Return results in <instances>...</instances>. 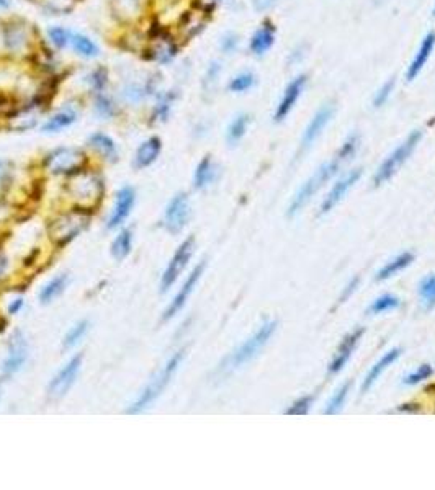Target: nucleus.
<instances>
[{"instance_id":"nucleus-35","label":"nucleus","mask_w":435,"mask_h":490,"mask_svg":"<svg viewBox=\"0 0 435 490\" xmlns=\"http://www.w3.org/2000/svg\"><path fill=\"white\" fill-rule=\"evenodd\" d=\"M95 109H97V115L105 118V120H110V118L115 116L116 105H115V101H113L112 96L105 95L103 92H100V94L97 95V100H95Z\"/></svg>"},{"instance_id":"nucleus-52","label":"nucleus","mask_w":435,"mask_h":490,"mask_svg":"<svg viewBox=\"0 0 435 490\" xmlns=\"http://www.w3.org/2000/svg\"><path fill=\"white\" fill-rule=\"evenodd\" d=\"M5 267H7L5 260H3L2 257H0V274H3V272H5Z\"/></svg>"},{"instance_id":"nucleus-22","label":"nucleus","mask_w":435,"mask_h":490,"mask_svg":"<svg viewBox=\"0 0 435 490\" xmlns=\"http://www.w3.org/2000/svg\"><path fill=\"white\" fill-rule=\"evenodd\" d=\"M399 354H401V348L390 350V352H388V353H384L383 357L380 358V360H378L377 363H375L373 366L370 368L369 374H366V378L363 379L362 391H363V392L369 391L370 387L373 386V384H375V381H377V379L380 378V376H382V374L384 373V371H386L388 368H390V366L393 365V363H395L396 360H398Z\"/></svg>"},{"instance_id":"nucleus-6","label":"nucleus","mask_w":435,"mask_h":490,"mask_svg":"<svg viewBox=\"0 0 435 490\" xmlns=\"http://www.w3.org/2000/svg\"><path fill=\"white\" fill-rule=\"evenodd\" d=\"M86 160V154L77 147H59L46 157L45 166L54 175H71L80 172Z\"/></svg>"},{"instance_id":"nucleus-38","label":"nucleus","mask_w":435,"mask_h":490,"mask_svg":"<svg viewBox=\"0 0 435 490\" xmlns=\"http://www.w3.org/2000/svg\"><path fill=\"white\" fill-rule=\"evenodd\" d=\"M398 306H399L398 298H395V296H391V294H384V296H380L378 299H375L369 311L371 312V314H383V312L395 309V307H398Z\"/></svg>"},{"instance_id":"nucleus-4","label":"nucleus","mask_w":435,"mask_h":490,"mask_svg":"<svg viewBox=\"0 0 435 490\" xmlns=\"http://www.w3.org/2000/svg\"><path fill=\"white\" fill-rule=\"evenodd\" d=\"M340 162L342 160L337 157L336 160H331V162H326L324 166H321L318 170L312 173V177H310V179L305 181V185H303V187L298 190L297 195H295L293 201H291L290 205L288 216H295V214L311 200L312 195H314L327 180H331L332 177L336 175L340 167Z\"/></svg>"},{"instance_id":"nucleus-15","label":"nucleus","mask_w":435,"mask_h":490,"mask_svg":"<svg viewBox=\"0 0 435 490\" xmlns=\"http://www.w3.org/2000/svg\"><path fill=\"white\" fill-rule=\"evenodd\" d=\"M43 113V101L36 100L28 103L27 107L16 109L10 116V128L15 131H27L35 128Z\"/></svg>"},{"instance_id":"nucleus-50","label":"nucleus","mask_w":435,"mask_h":490,"mask_svg":"<svg viewBox=\"0 0 435 490\" xmlns=\"http://www.w3.org/2000/svg\"><path fill=\"white\" fill-rule=\"evenodd\" d=\"M23 304H25V302H23L22 298H16L15 301L10 304V307H8V312H10V314H18L20 309H22V307H23Z\"/></svg>"},{"instance_id":"nucleus-34","label":"nucleus","mask_w":435,"mask_h":490,"mask_svg":"<svg viewBox=\"0 0 435 490\" xmlns=\"http://www.w3.org/2000/svg\"><path fill=\"white\" fill-rule=\"evenodd\" d=\"M349 391H350V383H345L344 386H340L336 394L331 397V400L327 402L324 413H326V415H336V413H339L340 409L344 407L345 399H347L349 396Z\"/></svg>"},{"instance_id":"nucleus-53","label":"nucleus","mask_w":435,"mask_h":490,"mask_svg":"<svg viewBox=\"0 0 435 490\" xmlns=\"http://www.w3.org/2000/svg\"><path fill=\"white\" fill-rule=\"evenodd\" d=\"M10 7V0H0V8H8Z\"/></svg>"},{"instance_id":"nucleus-18","label":"nucleus","mask_w":435,"mask_h":490,"mask_svg":"<svg viewBox=\"0 0 435 490\" xmlns=\"http://www.w3.org/2000/svg\"><path fill=\"white\" fill-rule=\"evenodd\" d=\"M363 335V328H357V331L350 332L347 337H345L344 341H342L339 350H337L336 354H334V360L331 361V365H329V371L331 373H339V371L344 368L345 365H347L349 358L352 357L353 350H356V346L358 344V340L362 339Z\"/></svg>"},{"instance_id":"nucleus-44","label":"nucleus","mask_w":435,"mask_h":490,"mask_svg":"<svg viewBox=\"0 0 435 490\" xmlns=\"http://www.w3.org/2000/svg\"><path fill=\"white\" fill-rule=\"evenodd\" d=\"M107 70L103 69V67H99V69H95L94 73L90 74V83L92 87H94L95 92H103L105 87H107Z\"/></svg>"},{"instance_id":"nucleus-47","label":"nucleus","mask_w":435,"mask_h":490,"mask_svg":"<svg viewBox=\"0 0 435 490\" xmlns=\"http://www.w3.org/2000/svg\"><path fill=\"white\" fill-rule=\"evenodd\" d=\"M12 177V167L7 160H0V195L5 192L8 183H10Z\"/></svg>"},{"instance_id":"nucleus-19","label":"nucleus","mask_w":435,"mask_h":490,"mask_svg":"<svg viewBox=\"0 0 435 490\" xmlns=\"http://www.w3.org/2000/svg\"><path fill=\"white\" fill-rule=\"evenodd\" d=\"M3 40H5L7 48L10 51H18L28 49L29 43H32V38H29L28 27L25 23H15L12 22L3 28Z\"/></svg>"},{"instance_id":"nucleus-14","label":"nucleus","mask_w":435,"mask_h":490,"mask_svg":"<svg viewBox=\"0 0 435 490\" xmlns=\"http://www.w3.org/2000/svg\"><path fill=\"white\" fill-rule=\"evenodd\" d=\"M134 200H136V193H134L133 187H123L116 193L115 208L108 219V229H116L126 221L134 206Z\"/></svg>"},{"instance_id":"nucleus-7","label":"nucleus","mask_w":435,"mask_h":490,"mask_svg":"<svg viewBox=\"0 0 435 490\" xmlns=\"http://www.w3.org/2000/svg\"><path fill=\"white\" fill-rule=\"evenodd\" d=\"M88 216L84 213H67L64 216L58 218L49 226V235L56 244H67L77 237V235L87 227Z\"/></svg>"},{"instance_id":"nucleus-13","label":"nucleus","mask_w":435,"mask_h":490,"mask_svg":"<svg viewBox=\"0 0 435 490\" xmlns=\"http://www.w3.org/2000/svg\"><path fill=\"white\" fill-rule=\"evenodd\" d=\"M360 177H362V168H357V170H350L349 173H345L340 180H337V183L334 185L331 192H329V195L324 198L323 206H321V213L323 214L329 213V211H331L334 206L342 200V198L347 195L349 190L360 180Z\"/></svg>"},{"instance_id":"nucleus-32","label":"nucleus","mask_w":435,"mask_h":490,"mask_svg":"<svg viewBox=\"0 0 435 490\" xmlns=\"http://www.w3.org/2000/svg\"><path fill=\"white\" fill-rule=\"evenodd\" d=\"M115 2L116 14L125 20H131L139 15L142 10V2L145 0H113Z\"/></svg>"},{"instance_id":"nucleus-8","label":"nucleus","mask_w":435,"mask_h":490,"mask_svg":"<svg viewBox=\"0 0 435 490\" xmlns=\"http://www.w3.org/2000/svg\"><path fill=\"white\" fill-rule=\"evenodd\" d=\"M193 248H195V239L188 237L187 240H184L179 248H177L174 257L172 260L169 261L166 272L162 274V280H160V291L166 293L174 286V283L179 280V276L184 272L185 267L188 265L190 259L193 255Z\"/></svg>"},{"instance_id":"nucleus-31","label":"nucleus","mask_w":435,"mask_h":490,"mask_svg":"<svg viewBox=\"0 0 435 490\" xmlns=\"http://www.w3.org/2000/svg\"><path fill=\"white\" fill-rule=\"evenodd\" d=\"M71 43H73L74 49L77 51L80 56L84 57H97L99 56V46H97L90 38L84 35H73L71 36Z\"/></svg>"},{"instance_id":"nucleus-42","label":"nucleus","mask_w":435,"mask_h":490,"mask_svg":"<svg viewBox=\"0 0 435 490\" xmlns=\"http://www.w3.org/2000/svg\"><path fill=\"white\" fill-rule=\"evenodd\" d=\"M432 376V366L430 365H422L417 368L414 373H411L409 376H406L404 378V384H417L421 381H424V379H427Z\"/></svg>"},{"instance_id":"nucleus-23","label":"nucleus","mask_w":435,"mask_h":490,"mask_svg":"<svg viewBox=\"0 0 435 490\" xmlns=\"http://www.w3.org/2000/svg\"><path fill=\"white\" fill-rule=\"evenodd\" d=\"M160 149H162V142H160V139L158 136L149 138L147 141H145L138 147L136 157H134V166L138 168L149 167L151 164H154L156 159L159 157Z\"/></svg>"},{"instance_id":"nucleus-54","label":"nucleus","mask_w":435,"mask_h":490,"mask_svg":"<svg viewBox=\"0 0 435 490\" xmlns=\"http://www.w3.org/2000/svg\"><path fill=\"white\" fill-rule=\"evenodd\" d=\"M434 15H435V8H434Z\"/></svg>"},{"instance_id":"nucleus-40","label":"nucleus","mask_w":435,"mask_h":490,"mask_svg":"<svg viewBox=\"0 0 435 490\" xmlns=\"http://www.w3.org/2000/svg\"><path fill=\"white\" fill-rule=\"evenodd\" d=\"M48 35H49V40H51V43L56 46L58 49L66 48V46L69 44V41H71L69 31H67V29H64V28H61V27L49 28Z\"/></svg>"},{"instance_id":"nucleus-1","label":"nucleus","mask_w":435,"mask_h":490,"mask_svg":"<svg viewBox=\"0 0 435 490\" xmlns=\"http://www.w3.org/2000/svg\"><path fill=\"white\" fill-rule=\"evenodd\" d=\"M184 357H185V350H179V352L172 354V358L166 363V366L159 371L158 376H154L153 381L147 384L146 389L139 394L138 399L134 400V404L131 405L126 412L139 413L146 411V409L149 407V405L153 404L164 391H166L169 383L172 381V378L175 376L177 370H179V366L182 365V361H184Z\"/></svg>"},{"instance_id":"nucleus-30","label":"nucleus","mask_w":435,"mask_h":490,"mask_svg":"<svg viewBox=\"0 0 435 490\" xmlns=\"http://www.w3.org/2000/svg\"><path fill=\"white\" fill-rule=\"evenodd\" d=\"M74 121H75V113L67 112V109L64 112V109H62V112H59V113H56V115H53L48 121L45 122L43 133H46V134L59 133L61 129H64V128H67V126L73 125Z\"/></svg>"},{"instance_id":"nucleus-46","label":"nucleus","mask_w":435,"mask_h":490,"mask_svg":"<svg viewBox=\"0 0 435 490\" xmlns=\"http://www.w3.org/2000/svg\"><path fill=\"white\" fill-rule=\"evenodd\" d=\"M357 146H358V138L357 136H350L347 141L344 142V146H342V149H340L339 155H337V157H339L340 160L350 159L353 155V152H356Z\"/></svg>"},{"instance_id":"nucleus-3","label":"nucleus","mask_w":435,"mask_h":490,"mask_svg":"<svg viewBox=\"0 0 435 490\" xmlns=\"http://www.w3.org/2000/svg\"><path fill=\"white\" fill-rule=\"evenodd\" d=\"M275 328H277V322H265L262 327H259V331H257L254 335L249 337L239 348H236L234 352L227 357V360L223 368L236 370V368H240L251 361L252 358H256L260 350L269 344L270 339H272Z\"/></svg>"},{"instance_id":"nucleus-24","label":"nucleus","mask_w":435,"mask_h":490,"mask_svg":"<svg viewBox=\"0 0 435 490\" xmlns=\"http://www.w3.org/2000/svg\"><path fill=\"white\" fill-rule=\"evenodd\" d=\"M273 40H275V29H273L272 25H264L260 29H257L256 35L252 36L251 40V49L252 53L257 54V56H262L270 49V46L273 44Z\"/></svg>"},{"instance_id":"nucleus-12","label":"nucleus","mask_w":435,"mask_h":490,"mask_svg":"<svg viewBox=\"0 0 435 490\" xmlns=\"http://www.w3.org/2000/svg\"><path fill=\"white\" fill-rule=\"evenodd\" d=\"M203 270H205V261H201V263H198L195 268H193V272L188 274V278L185 280L184 286L179 289V293L175 294V298L172 299V302L169 304V307L166 309V312H164L162 315V320H169L174 318L175 314H179V312L184 309V306L187 304L188 298L192 296L193 289H195L197 283L200 281L201 274H203Z\"/></svg>"},{"instance_id":"nucleus-5","label":"nucleus","mask_w":435,"mask_h":490,"mask_svg":"<svg viewBox=\"0 0 435 490\" xmlns=\"http://www.w3.org/2000/svg\"><path fill=\"white\" fill-rule=\"evenodd\" d=\"M421 138H422L421 131L417 129L412 131V133L404 139L403 144H399L386 159L383 160V164L378 167L377 173H375V185L384 183V181L390 180L391 177L399 170L401 166H403V164L412 155L414 149H416L417 144H419Z\"/></svg>"},{"instance_id":"nucleus-11","label":"nucleus","mask_w":435,"mask_h":490,"mask_svg":"<svg viewBox=\"0 0 435 490\" xmlns=\"http://www.w3.org/2000/svg\"><path fill=\"white\" fill-rule=\"evenodd\" d=\"M28 360V344L25 335L20 331H16L12 335L10 344H8V354L3 361V373L15 374L25 366Z\"/></svg>"},{"instance_id":"nucleus-49","label":"nucleus","mask_w":435,"mask_h":490,"mask_svg":"<svg viewBox=\"0 0 435 490\" xmlns=\"http://www.w3.org/2000/svg\"><path fill=\"white\" fill-rule=\"evenodd\" d=\"M357 285H358V278H353V280H352V281H350V285L347 286V291H345V293H344V294H342V298H340V302H344V301H345V299H347V298H349V296H350V294H352V293H353V291H356V288H357Z\"/></svg>"},{"instance_id":"nucleus-10","label":"nucleus","mask_w":435,"mask_h":490,"mask_svg":"<svg viewBox=\"0 0 435 490\" xmlns=\"http://www.w3.org/2000/svg\"><path fill=\"white\" fill-rule=\"evenodd\" d=\"M190 216H192V208H190L188 196L185 193H179L167 205L164 213V227L171 234H179L188 224Z\"/></svg>"},{"instance_id":"nucleus-37","label":"nucleus","mask_w":435,"mask_h":490,"mask_svg":"<svg viewBox=\"0 0 435 490\" xmlns=\"http://www.w3.org/2000/svg\"><path fill=\"white\" fill-rule=\"evenodd\" d=\"M87 331H88V320H80V322L75 324L74 327H71L69 332H67L64 337L66 348H73L74 345H77L79 341L84 339V335H86Z\"/></svg>"},{"instance_id":"nucleus-2","label":"nucleus","mask_w":435,"mask_h":490,"mask_svg":"<svg viewBox=\"0 0 435 490\" xmlns=\"http://www.w3.org/2000/svg\"><path fill=\"white\" fill-rule=\"evenodd\" d=\"M67 193L79 209H92L102 200L103 183L95 173L80 170L67 181Z\"/></svg>"},{"instance_id":"nucleus-20","label":"nucleus","mask_w":435,"mask_h":490,"mask_svg":"<svg viewBox=\"0 0 435 490\" xmlns=\"http://www.w3.org/2000/svg\"><path fill=\"white\" fill-rule=\"evenodd\" d=\"M175 54L177 44L174 43V40L164 31L156 33V36L153 38V48H151V57L158 61L159 64H166L175 57Z\"/></svg>"},{"instance_id":"nucleus-21","label":"nucleus","mask_w":435,"mask_h":490,"mask_svg":"<svg viewBox=\"0 0 435 490\" xmlns=\"http://www.w3.org/2000/svg\"><path fill=\"white\" fill-rule=\"evenodd\" d=\"M434 48H435V33H429V35L422 40V43L419 46V49H417L416 56H414L412 62L409 64V69L406 74L408 80H414L417 75L421 74V70L424 69L425 64H427V61H429L430 54H432Z\"/></svg>"},{"instance_id":"nucleus-17","label":"nucleus","mask_w":435,"mask_h":490,"mask_svg":"<svg viewBox=\"0 0 435 490\" xmlns=\"http://www.w3.org/2000/svg\"><path fill=\"white\" fill-rule=\"evenodd\" d=\"M332 115H334V108L331 105H324V107L312 116L310 125H308V128L305 129V134H303V139H301L303 149L310 147L312 142L319 138V134L323 133V129L327 126V122L331 121Z\"/></svg>"},{"instance_id":"nucleus-25","label":"nucleus","mask_w":435,"mask_h":490,"mask_svg":"<svg viewBox=\"0 0 435 490\" xmlns=\"http://www.w3.org/2000/svg\"><path fill=\"white\" fill-rule=\"evenodd\" d=\"M67 285H69V276H67V274H58L51 281L46 283L43 289L40 291V301L43 304L53 302L54 299L64 293Z\"/></svg>"},{"instance_id":"nucleus-43","label":"nucleus","mask_w":435,"mask_h":490,"mask_svg":"<svg viewBox=\"0 0 435 490\" xmlns=\"http://www.w3.org/2000/svg\"><path fill=\"white\" fill-rule=\"evenodd\" d=\"M311 405H312V397L305 396L291 405L288 411H286V413H288V415H305V413L310 412Z\"/></svg>"},{"instance_id":"nucleus-41","label":"nucleus","mask_w":435,"mask_h":490,"mask_svg":"<svg viewBox=\"0 0 435 490\" xmlns=\"http://www.w3.org/2000/svg\"><path fill=\"white\" fill-rule=\"evenodd\" d=\"M419 294L421 298L424 299L425 304L432 306L435 304V276H430L427 280L422 281L421 288H419Z\"/></svg>"},{"instance_id":"nucleus-29","label":"nucleus","mask_w":435,"mask_h":490,"mask_svg":"<svg viewBox=\"0 0 435 490\" xmlns=\"http://www.w3.org/2000/svg\"><path fill=\"white\" fill-rule=\"evenodd\" d=\"M131 245H133V232L131 229L120 231L112 244V255L116 260H125L129 255Z\"/></svg>"},{"instance_id":"nucleus-27","label":"nucleus","mask_w":435,"mask_h":490,"mask_svg":"<svg viewBox=\"0 0 435 490\" xmlns=\"http://www.w3.org/2000/svg\"><path fill=\"white\" fill-rule=\"evenodd\" d=\"M214 179H216V166H214V162L211 160L210 155H206V157L198 164L195 175H193V185H195L197 190H201L208 187Z\"/></svg>"},{"instance_id":"nucleus-33","label":"nucleus","mask_w":435,"mask_h":490,"mask_svg":"<svg viewBox=\"0 0 435 490\" xmlns=\"http://www.w3.org/2000/svg\"><path fill=\"white\" fill-rule=\"evenodd\" d=\"M247 125H249L247 115L236 116L229 125V128H227V142H229V144H236V142H239L240 139L244 138V134H246Z\"/></svg>"},{"instance_id":"nucleus-36","label":"nucleus","mask_w":435,"mask_h":490,"mask_svg":"<svg viewBox=\"0 0 435 490\" xmlns=\"http://www.w3.org/2000/svg\"><path fill=\"white\" fill-rule=\"evenodd\" d=\"M174 99H175L174 94H166V95L159 96L158 103H156V107H154V113H153L154 121H166L167 120L169 115H171Z\"/></svg>"},{"instance_id":"nucleus-9","label":"nucleus","mask_w":435,"mask_h":490,"mask_svg":"<svg viewBox=\"0 0 435 490\" xmlns=\"http://www.w3.org/2000/svg\"><path fill=\"white\" fill-rule=\"evenodd\" d=\"M82 358L84 357L80 353L75 354L58 371V374L54 376L48 386V394L51 399H61V397H64L71 391V387L77 381L80 366H82Z\"/></svg>"},{"instance_id":"nucleus-39","label":"nucleus","mask_w":435,"mask_h":490,"mask_svg":"<svg viewBox=\"0 0 435 490\" xmlns=\"http://www.w3.org/2000/svg\"><path fill=\"white\" fill-rule=\"evenodd\" d=\"M254 82H256L254 74H251V73H243V74L236 75V77L231 80L229 88H231L232 92H238V94H239V92H246V90H249V88L254 86Z\"/></svg>"},{"instance_id":"nucleus-48","label":"nucleus","mask_w":435,"mask_h":490,"mask_svg":"<svg viewBox=\"0 0 435 490\" xmlns=\"http://www.w3.org/2000/svg\"><path fill=\"white\" fill-rule=\"evenodd\" d=\"M393 86H395V82H393V80H388V82L384 83L382 88H380V90L377 92V95H375V100H373L375 107H382V105L386 103V100L390 99V95L393 92Z\"/></svg>"},{"instance_id":"nucleus-28","label":"nucleus","mask_w":435,"mask_h":490,"mask_svg":"<svg viewBox=\"0 0 435 490\" xmlns=\"http://www.w3.org/2000/svg\"><path fill=\"white\" fill-rule=\"evenodd\" d=\"M412 260H414L412 253H409V252L401 253L399 257H396V259H393L391 261H388V263L384 265L383 268L378 270L377 280L383 281V280H388V278L395 276V274L399 273L401 270H404L406 267H409V265L412 263Z\"/></svg>"},{"instance_id":"nucleus-26","label":"nucleus","mask_w":435,"mask_h":490,"mask_svg":"<svg viewBox=\"0 0 435 490\" xmlns=\"http://www.w3.org/2000/svg\"><path fill=\"white\" fill-rule=\"evenodd\" d=\"M90 146L102 155L103 159L110 160V162H115L118 159V152H116V146L115 142L112 141V138L107 136L103 133H95L92 134L90 139H88Z\"/></svg>"},{"instance_id":"nucleus-51","label":"nucleus","mask_w":435,"mask_h":490,"mask_svg":"<svg viewBox=\"0 0 435 490\" xmlns=\"http://www.w3.org/2000/svg\"><path fill=\"white\" fill-rule=\"evenodd\" d=\"M236 43H238V41H236V38L232 35H229L227 38H225V40H223L221 46H223V49L226 51V53H229V51H232V48L236 46Z\"/></svg>"},{"instance_id":"nucleus-45","label":"nucleus","mask_w":435,"mask_h":490,"mask_svg":"<svg viewBox=\"0 0 435 490\" xmlns=\"http://www.w3.org/2000/svg\"><path fill=\"white\" fill-rule=\"evenodd\" d=\"M43 2L48 5L49 10L58 12V14H66L74 7L75 0H43Z\"/></svg>"},{"instance_id":"nucleus-16","label":"nucleus","mask_w":435,"mask_h":490,"mask_svg":"<svg viewBox=\"0 0 435 490\" xmlns=\"http://www.w3.org/2000/svg\"><path fill=\"white\" fill-rule=\"evenodd\" d=\"M305 86H306V75H298L297 79H293L288 86H286L280 103H278L277 107L275 121H282L288 116V113L293 109L295 105H297V101L299 99V95H301Z\"/></svg>"}]
</instances>
